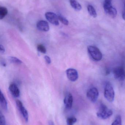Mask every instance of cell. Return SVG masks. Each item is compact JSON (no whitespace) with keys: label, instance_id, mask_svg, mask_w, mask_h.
<instances>
[{"label":"cell","instance_id":"6da1fadb","mask_svg":"<svg viewBox=\"0 0 125 125\" xmlns=\"http://www.w3.org/2000/svg\"><path fill=\"white\" fill-rule=\"evenodd\" d=\"M112 115V111L108 108V107L103 104H101L99 111L97 113V116L103 119H106L109 118Z\"/></svg>","mask_w":125,"mask_h":125},{"label":"cell","instance_id":"7a4b0ae2","mask_svg":"<svg viewBox=\"0 0 125 125\" xmlns=\"http://www.w3.org/2000/svg\"><path fill=\"white\" fill-rule=\"evenodd\" d=\"M87 50L90 56L95 61H99L102 59V53L97 47L89 45L87 48Z\"/></svg>","mask_w":125,"mask_h":125},{"label":"cell","instance_id":"3957f363","mask_svg":"<svg viewBox=\"0 0 125 125\" xmlns=\"http://www.w3.org/2000/svg\"><path fill=\"white\" fill-rule=\"evenodd\" d=\"M104 96L106 99L110 103L114 101L115 96L114 90L110 82L106 84L104 89Z\"/></svg>","mask_w":125,"mask_h":125},{"label":"cell","instance_id":"277c9868","mask_svg":"<svg viewBox=\"0 0 125 125\" xmlns=\"http://www.w3.org/2000/svg\"><path fill=\"white\" fill-rule=\"evenodd\" d=\"M114 77L116 80L122 81L125 79V70L122 66L116 67L113 71Z\"/></svg>","mask_w":125,"mask_h":125},{"label":"cell","instance_id":"5b68a950","mask_svg":"<svg viewBox=\"0 0 125 125\" xmlns=\"http://www.w3.org/2000/svg\"><path fill=\"white\" fill-rule=\"evenodd\" d=\"M99 96V92L97 88L92 87L88 90L87 93V98L92 103L96 102Z\"/></svg>","mask_w":125,"mask_h":125},{"label":"cell","instance_id":"8992f818","mask_svg":"<svg viewBox=\"0 0 125 125\" xmlns=\"http://www.w3.org/2000/svg\"><path fill=\"white\" fill-rule=\"evenodd\" d=\"M45 16L47 20L51 24L56 26L59 25L58 15L55 13L51 12H48L45 13Z\"/></svg>","mask_w":125,"mask_h":125},{"label":"cell","instance_id":"52a82bcc","mask_svg":"<svg viewBox=\"0 0 125 125\" xmlns=\"http://www.w3.org/2000/svg\"><path fill=\"white\" fill-rule=\"evenodd\" d=\"M67 76L68 79L72 82H75L78 80L79 75L78 71L74 68H69L66 71Z\"/></svg>","mask_w":125,"mask_h":125},{"label":"cell","instance_id":"ba28073f","mask_svg":"<svg viewBox=\"0 0 125 125\" xmlns=\"http://www.w3.org/2000/svg\"><path fill=\"white\" fill-rule=\"evenodd\" d=\"M16 104L26 122H28V114L27 110L23 105L22 102L19 100H17L16 101Z\"/></svg>","mask_w":125,"mask_h":125},{"label":"cell","instance_id":"9c48e42d","mask_svg":"<svg viewBox=\"0 0 125 125\" xmlns=\"http://www.w3.org/2000/svg\"><path fill=\"white\" fill-rule=\"evenodd\" d=\"M37 29L43 31H48L50 29V26L48 23L44 20H40L37 22L36 24Z\"/></svg>","mask_w":125,"mask_h":125},{"label":"cell","instance_id":"30bf717a","mask_svg":"<svg viewBox=\"0 0 125 125\" xmlns=\"http://www.w3.org/2000/svg\"><path fill=\"white\" fill-rule=\"evenodd\" d=\"M9 90L11 94L15 97H18L20 96V90L15 84H11L10 85Z\"/></svg>","mask_w":125,"mask_h":125},{"label":"cell","instance_id":"8fae6325","mask_svg":"<svg viewBox=\"0 0 125 125\" xmlns=\"http://www.w3.org/2000/svg\"><path fill=\"white\" fill-rule=\"evenodd\" d=\"M73 98L70 93L67 94L64 100V103L67 108L70 109L72 106Z\"/></svg>","mask_w":125,"mask_h":125},{"label":"cell","instance_id":"7c38bea8","mask_svg":"<svg viewBox=\"0 0 125 125\" xmlns=\"http://www.w3.org/2000/svg\"><path fill=\"white\" fill-rule=\"evenodd\" d=\"M0 103L3 109L5 111H7L8 109L7 102L3 94L1 92H0Z\"/></svg>","mask_w":125,"mask_h":125},{"label":"cell","instance_id":"4fadbf2b","mask_svg":"<svg viewBox=\"0 0 125 125\" xmlns=\"http://www.w3.org/2000/svg\"><path fill=\"white\" fill-rule=\"evenodd\" d=\"M105 13L108 14L109 16H110L112 18H114L116 17L117 15V11L116 8L112 6L109 8L106 11Z\"/></svg>","mask_w":125,"mask_h":125},{"label":"cell","instance_id":"5bb4252c","mask_svg":"<svg viewBox=\"0 0 125 125\" xmlns=\"http://www.w3.org/2000/svg\"><path fill=\"white\" fill-rule=\"evenodd\" d=\"M70 5L73 8L77 11L81 10L82 7L81 5L76 0H69Z\"/></svg>","mask_w":125,"mask_h":125},{"label":"cell","instance_id":"9a60e30c","mask_svg":"<svg viewBox=\"0 0 125 125\" xmlns=\"http://www.w3.org/2000/svg\"><path fill=\"white\" fill-rule=\"evenodd\" d=\"M87 10L90 15L93 17L96 18L97 16V14L95 9L92 5H88L87 6Z\"/></svg>","mask_w":125,"mask_h":125},{"label":"cell","instance_id":"2e32d148","mask_svg":"<svg viewBox=\"0 0 125 125\" xmlns=\"http://www.w3.org/2000/svg\"><path fill=\"white\" fill-rule=\"evenodd\" d=\"M8 13L7 9L4 7H0V19L2 20L5 17Z\"/></svg>","mask_w":125,"mask_h":125},{"label":"cell","instance_id":"e0dca14e","mask_svg":"<svg viewBox=\"0 0 125 125\" xmlns=\"http://www.w3.org/2000/svg\"><path fill=\"white\" fill-rule=\"evenodd\" d=\"M112 0H105L103 5L105 11H106L107 10L112 6Z\"/></svg>","mask_w":125,"mask_h":125},{"label":"cell","instance_id":"ac0fdd59","mask_svg":"<svg viewBox=\"0 0 125 125\" xmlns=\"http://www.w3.org/2000/svg\"><path fill=\"white\" fill-rule=\"evenodd\" d=\"M58 20L63 23L65 25H68L69 24V21L64 16L62 15L61 14H58Z\"/></svg>","mask_w":125,"mask_h":125},{"label":"cell","instance_id":"d6986e66","mask_svg":"<svg viewBox=\"0 0 125 125\" xmlns=\"http://www.w3.org/2000/svg\"><path fill=\"white\" fill-rule=\"evenodd\" d=\"M9 60L12 63L16 64H21L23 62L19 59L13 56L9 57Z\"/></svg>","mask_w":125,"mask_h":125},{"label":"cell","instance_id":"ffe728a7","mask_svg":"<svg viewBox=\"0 0 125 125\" xmlns=\"http://www.w3.org/2000/svg\"><path fill=\"white\" fill-rule=\"evenodd\" d=\"M112 125H122V118L121 116L117 115Z\"/></svg>","mask_w":125,"mask_h":125},{"label":"cell","instance_id":"44dd1931","mask_svg":"<svg viewBox=\"0 0 125 125\" xmlns=\"http://www.w3.org/2000/svg\"><path fill=\"white\" fill-rule=\"evenodd\" d=\"M77 122V119L75 117H69L67 119V122L68 125H73Z\"/></svg>","mask_w":125,"mask_h":125},{"label":"cell","instance_id":"7402d4cb","mask_svg":"<svg viewBox=\"0 0 125 125\" xmlns=\"http://www.w3.org/2000/svg\"><path fill=\"white\" fill-rule=\"evenodd\" d=\"M37 49L38 51L43 53H45L46 52V49L45 47L43 45H38L37 46Z\"/></svg>","mask_w":125,"mask_h":125},{"label":"cell","instance_id":"603a6c76","mask_svg":"<svg viewBox=\"0 0 125 125\" xmlns=\"http://www.w3.org/2000/svg\"><path fill=\"white\" fill-rule=\"evenodd\" d=\"M0 125H7L6 122V119L5 117L2 114L1 112L0 113Z\"/></svg>","mask_w":125,"mask_h":125},{"label":"cell","instance_id":"cb8c5ba5","mask_svg":"<svg viewBox=\"0 0 125 125\" xmlns=\"http://www.w3.org/2000/svg\"><path fill=\"white\" fill-rule=\"evenodd\" d=\"M45 59L47 64H51V58L49 56H45Z\"/></svg>","mask_w":125,"mask_h":125},{"label":"cell","instance_id":"d4e9b609","mask_svg":"<svg viewBox=\"0 0 125 125\" xmlns=\"http://www.w3.org/2000/svg\"><path fill=\"white\" fill-rule=\"evenodd\" d=\"M5 50L4 47L2 45L0 44V52L1 53L3 54L5 52Z\"/></svg>","mask_w":125,"mask_h":125},{"label":"cell","instance_id":"484cf974","mask_svg":"<svg viewBox=\"0 0 125 125\" xmlns=\"http://www.w3.org/2000/svg\"><path fill=\"white\" fill-rule=\"evenodd\" d=\"M48 125H54V123L51 120H50L48 122Z\"/></svg>","mask_w":125,"mask_h":125},{"label":"cell","instance_id":"4316f807","mask_svg":"<svg viewBox=\"0 0 125 125\" xmlns=\"http://www.w3.org/2000/svg\"><path fill=\"white\" fill-rule=\"evenodd\" d=\"M122 17L123 19L125 20V11H124L122 13Z\"/></svg>","mask_w":125,"mask_h":125},{"label":"cell","instance_id":"83f0119b","mask_svg":"<svg viewBox=\"0 0 125 125\" xmlns=\"http://www.w3.org/2000/svg\"><path fill=\"white\" fill-rule=\"evenodd\" d=\"M124 7H125V10H124V11H125V3H124Z\"/></svg>","mask_w":125,"mask_h":125}]
</instances>
